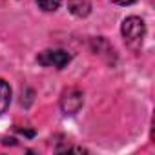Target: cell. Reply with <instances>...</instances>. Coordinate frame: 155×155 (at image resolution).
<instances>
[{
  "instance_id": "cell-3",
  "label": "cell",
  "mask_w": 155,
  "mask_h": 155,
  "mask_svg": "<svg viewBox=\"0 0 155 155\" xmlns=\"http://www.w3.org/2000/svg\"><path fill=\"white\" fill-rule=\"evenodd\" d=\"M81 106H82V93H79V91L71 90V91H68L62 97V110H64V113H77Z\"/></svg>"
},
{
  "instance_id": "cell-4",
  "label": "cell",
  "mask_w": 155,
  "mask_h": 155,
  "mask_svg": "<svg viewBox=\"0 0 155 155\" xmlns=\"http://www.w3.org/2000/svg\"><path fill=\"white\" fill-rule=\"evenodd\" d=\"M9 102H11V88L6 81L0 79V115L9 108Z\"/></svg>"
},
{
  "instance_id": "cell-1",
  "label": "cell",
  "mask_w": 155,
  "mask_h": 155,
  "mask_svg": "<svg viewBox=\"0 0 155 155\" xmlns=\"http://www.w3.org/2000/svg\"><path fill=\"white\" fill-rule=\"evenodd\" d=\"M122 37H124V42L131 48V49H139L142 40H144V35H146V26H144V20L139 18V17H128L124 22H122Z\"/></svg>"
},
{
  "instance_id": "cell-6",
  "label": "cell",
  "mask_w": 155,
  "mask_h": 155,
  "mask_svg": "<svg viewBox=\"0 0 155 155\" xmlns=\"http://www.w3.org/2000/svg\"><path fill=\"white\" fill-rule=\"evenodd\" d=\"M115 4H119V6H130V4H133V2H137V0H113Z\"/></svg>"
},
{
  "instance_id": "cell-5",
  "label": "cell",
  "mask_w": 155,
  "mask_h": 155,
  "mask_svg": "<svg viewBox=\"0 0 155 155\" xmlns=\"http://www.w3.org/2000/svg\"><path fill=\"white\" fill-rule=\"evenodd\" d=\"M37 4H38V8L44 9V11H55V9H58V6L62 4V0H37Z\"/></svg>"
},
{
  "instance_id": "cell-2",
  "label": "cell",
  "mask_w": 155,
  "mask_h": 155,
  "mask_svg": "<svg viewBox=\"0 0 155 155\" xmlns=\"http://www.w3.org/2000/svg\"><path fill=\"white\" fill-rule=\"evenodd\" d=\"M38 64L46 66V68H57L62 69L71 62V55L64 49H46L37 57Z\"/></svg>"
}]
</instances>
